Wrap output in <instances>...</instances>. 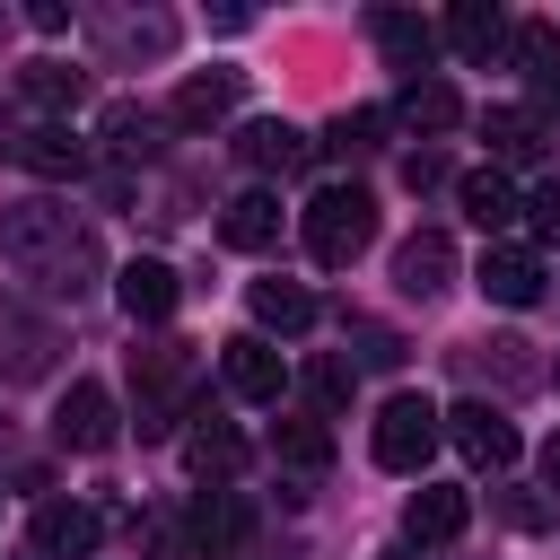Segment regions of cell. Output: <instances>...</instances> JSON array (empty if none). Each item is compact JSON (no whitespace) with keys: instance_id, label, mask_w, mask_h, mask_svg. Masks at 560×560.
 <instances>
[{"instance_id":"cell-1","label":"cell","mask_w":560,"mask_h":560,"mask_svg":"<svg viewBox=\"0 0 560 560\" xmlns=\"http://www.w3.org/2000/svg\"><path fill=\"white\" fill-rule=\"evenodd\" d=\"M0 262H9V271H26V280H44L52 298H79V289L105 271L96 236H88L61 201H44V192L0 210Z\"/></svg>"},{"instance_id":"cell-2","label":"cell","mask_w":560,"mask_h":560,"mask_svg":"<svg viewBox=\"0 0 560 560\" xmlns=\"http://www.w3.org/2000/svg\"><path fill=\"white\" fill-rule=\"evenodd\" d=\"M192 394H201L192 341L149 332V341L131 350V429H140V438H175V429L192 420Z\"/></svg>"},{"instance_id":"cell-3","label":"cell","mask_w":560,"mask_h":560,"mask_svg":"<svg viewBox=\"0 0 560 560\" xmlns=\"http://www.w3.org/2000/svg\"><path fill=\"white\" fill-rule=\"evenodd\" d=\"M298 236H306V254H315L324 271H350V262L376 245V201H368L359 184H324V192L298 210Z\"/></svg>"},{"instance_id":"cell-4","label":"cell","mask_w":560,"mask_h":560,"mask_svg":"<svg viewBox=\"0 0 560 560\" xmlns=\"http://www.w3.org/2000/svg\"><path fill=\"white\" fill-rule=\"evenodd\" d=\"M438 438H446V420H438V402L429 394H385V411H376V429H368V455L385 464V472H429V455H438Z\"/></svg>"},{"instance_id":"cell-5","label":"cell","mask_w":560,"mask_h":560,"mask_svg":"<svg viewBox=\"0 0 560 560\" xmlns=\"http://www.w3.org/2000/svg\"><path fill=\"white\" fill-rule=\"evenodd\" d=\"M52 359H61V324L35 315L26 298H0V385H35L52 376Z\"/></svg>"},{"instance_id":"cell-6","label":"cell","mask_w":560,"mask_h":560,"mask_svg":"<svg viewBox=\"0 0 560 560\" xmlns=\"http://www.w3.org/2000/svg\"><path fill=\"white\" fill-rule=\"evenodd\" d=\"M0 158L26 166V175H44V184L88 175V140H79L70 122H0Z\"/></svg>"},{"instance_id":"cell-7","label":"cell","mask_w":560,"mask_h":560,"mask_svg":"<svg viewBox=\"0 0 560 560\" xmlns=\"http://www.w3.org/2000/svg\"><path fill=\"white\" fill-rule=\"evenodd\" d=\"M122 438V411H114V394L96 385V376H79L61 402H52V446H70V455H105Z\"/></svg>"},{"instance_id":"cell-8","label":"cell","mask_w":560,"mask_h":560,"mask_svg":"<svg viewBox=\"0 0 560 560\" xmlns=\"http://www.w3.org/2000/svg\"><path fill=\"white\" fill-rule=\"evenodd\" d=\"M438 420H446V438L464 446V464H481V472H508V464L525 455L516 420H508L499 402H481V394H472V402H455V411H438Z\"/></svg>"},{"instance_id":"cell-9","label":"cell","mask_w":560,"mask_h":560,"mask_svg":"<svg viewBox=\"0 0 560 560\" xmlns=\"http://www.w3.org/2000/svg\"><path fill=\"white\" fill-rule=\"evenodd\" d=\"M245 534H254V508H245L236 481H228V490H201V499L184 508V542H192V560H236Z\"/></svg>"},{"instance_id":"cell-10","label":"cell","mask_w":560,"mask_h":560,"mask_svg":"<svg viewBox=\"0 0 560 560\" xmlns=\"http://www.w3.org/2000/svg\"><path fill=\"white\" fill-rule=\"evenodd\" d=\"M219 376H228V394H236V402H280V394H289V368H280V350H271L262 332L219 341Z\"/></svg>"},{"instance_id":"cell-11","label":"cell","mask_w":560,"mask_h":560,"mask_svg":"<svg viewBox=\"0 0 560 560\" xmlns=\"http://www.w3.org/2000/svg\"><path fill=\"white\" fill-rule=\"evenodd\" d=\"M105 542V516L88 499H44L35 508V560H96Z\"/></svg>"},{"instance_id":"cell-12","label":"cell","mask_w":560,"mask_h":560,"mask_svg":"<svg viewBox=\"0 0 560 560\" xmlns=\"http://www.w3.org/2000/svg\"><path fill=\"white\" fill-rule=\"evenodd\" d=\"M455 368H464L472 385H499V394H525V385L542 376V368H534V341H516V332H481V341H464Z\"/></svg>"},{"instance_id":"cell-13","label":"cell","mask_w":560,"mask_h":560,"mask_svg":"<svg viewBox=\"0 0 560 560\" xmlns=\"http://www.w3.org/2000/svg\"><path fill=\"white\" fill-rule=\"evenodd\" d=\"M394 289H402V298H420V306H429V298H446V289H455V245H446L438 228L402 236V245H394Z\"/></svg>"},{"instance_id":"cell-14","label":"cell","mask_w":560,"mask_h":560,"mask_svg":"<svg viewBox=\"0 0 560 560\" xmlns=\"http://www.w3.org/2000/svg\"><path fill=\"white\" fill-rule=\"evenodd\" d=\"M464 525H472V490H455V481H420V490H411V508H402V534H411L420 551L455 542Z\"/></svg>"},{"instance_id":"cell-15","label":"cell","mask_w":560,"mask_h":560,"mask_svg":"<svg viewBox=\"0 0 560 560\" xmlns=\"http://www.w3.org/2000/svg\"><path fill=\"white\" fill-rule=\"evenodd\" d=\"M508 35H516V26H508V9H499V0H455V9H446V26H438V44H446V52H464V61H499V52H508Z\"/></svg>"},{"instance_id":"cell-16","label":"cell","mask_w":560,"mask_h":560,"mask_svg":"<svg viewBox=\"0 0 560 560\" xmlns=\"http://www.w3.org/2000/svg\"><path fill=\"white\" fill-rule=\"evenodd\" d=\"M455 201H464V219H472L481 236L516 228V210H525V192H516L508 166H464V175H455Z\"/></svg>"},{"instance_id":"cell-17","label":"cell","mask_w":560,"mask_h":560,"mask_svg":"<svg viewBox=\"0 0 560 560\" xmlns=\"http://www.w3.org/2000/svg\"><path fill=\"white\" fill-rule=\"evenodd\" d=\"M472 289H481L490 306H534V298H542V254H534V245H490L481 271H472Z\"/></svg>"},{"instance_id":"cell-18","label":"cell","mask_w":560,"mask_h":560,"mask_svg":"<svg viewBox=\"0 0 560 560\" xmlns=\"http://www.w3.org/2000/svg\"><path fill=\"white\" fill-rule=\"evenodd\" d=\"M368 35H376V52H385L402 79H429V61H438V26H429V18H411V9H376Z\"/></svg>"},{"instance_id":"cell-19","label":"cell","mask_w":560,"mask_h":560,"mask_svg":"<svg viewBox=\"0 0 560 560\" xmlns=\"http://www.w3.org/2000/svg\"><path fill=\"white\" fill-rule=\"evenodd\" d=\"M236 70H192L184 88H175V105H166V131H219L228 122V105H236Z\"/></svg>"},{"instance_id":"cell-20","label":"cell","mask_w":560,"mask_h":560,"mask_svg":"<svg viewBox=\"0 0 560 560\" xmlns=\"http://www.w3.org/2000/svg\"><path fill=\"white\" fill-rule=\"evenodd\" d=\"M481 140H490V166H534L551 149V131H542L534 105H481Z\"/></svg>"},{"instance_id":"cell-21","label":"cell","mask_w":560,"mask_h":560,"mask_svg":"<svg viewBox=\"0 0 560 560\" xmlns=\"http://www.w3.org/2000/svg\"><path fill=\"white\" fill-rule=\"evenodd\" d=\"M236 158H245L254 175H298V166L315 158V140H306L298 122H280V114H262V122H245V131H236Z\"/></svg>"},{"instance_id":"cell-22","label":"cell","mask_w":560,"mask_h":560,"mask_svg":"<svg viewBox=\"0 0 560 560\" xmlns=\"http://www.w3.org/2000/svg\"><path fill=\"white\" fill-rule=\"evenodd\" d=\"M114 298H122L131 324H166L184 306V280H175V262H122L114 271Z\"/></svg>"},{"instance_id":"cell-23","label":"cell","mask_w":560,"mask_h":560,"mask_svg":"<svg viewBox=\"0 0 560 560\" xmlns=\"http://www.w3.org/2000/svg\"><path fill=\"white\" fill-rule=\"evenodd\" d=\"M245 455H254V446H245L228 420H201V411H192V429H184V464H192V481L228 490V481L245 472Z\"/></svg>"},{"instance_id":"cell-24","label":"cell","mask_w":560,"mask_h":560,"mask_svg":"<svg viewBox=\"0 0 560 560\" xmlns=\"http://www.w3.org/2000/svg\"><path fill=\"white\" fill-rule=\"evenodd\" d=\"M508 52H516V70H525V88H534V105H560V26H542V18H525V26L508 35Z\"/></svg>"},{"instance_id":"cell-25","label":"cell","mask_w":560,"mask_h":560,"mask_svg":"<svg viewBox=\"0 0 560 560\" xmlns=\"http://www.w3.org/2000/svg\"><path fill=\"white\" fill-rule=\"evenodd\" d=\"M394 122H402V131H455V122H464V96H455L438 70H429V79H402Z\"/></svg>"},{"instance_id":"cell-26","label":"cell","mask_w":560,"mask_h":560,"mask_svg":"<svg viewBox=\"0 0 560 560\" xmlns=\"http://www.w3.org/2000/svg\"><path fill=\"white\" fill-rule=\"evenodd\" d=\"M158 131H166V114H149V105H105V122H96V140H105V158L114 166H131V158H158Z\"/></svg>"},{"instance_id":"cell-27","label":"cell","mask_w":560,"mask_h":560,"mask_svg":"<svg viewBox=\"0 0 560 560\" xmlns=\"http://www.w3.org/2000/svg\"><path fill=\"white\" fill-rule=\"evenodd\" d=\"M219 236H228L236 254H271V245H280V192H262V184L236 192L228 219H219Z\"/></svg>"},{"instance_id":"cell-28","label":"cell","mask_w":560,"mask_h":560,"mask_svg":"<svg viewBox=\"0 0 560 560\" xmlns=\"http://www.w3.org/2000/svg\"><path fill=\"white\" fill-rule=\"evenodd\" d=\"M245 306H254L262 341H271V332H306V324H315V289H306V280H254V289H245Z\"/></svg>"},{"instance_id":"cell-29","label":"cell","mask_w":560,"mask_h":560,"mask_svg":"<svg viewBox=\"0 0 560 560\" xmlns=\"http://www.w3.org/2000/svg\"><path fill=\"white\" fill-rule=\"evenodd\" d=\"M271 455H280L289 472H324V464H332V429H324L315 411H289V420L271 429Z\"/></svg>"},{"instance_id":"cell-30","label":"cell","mask_w":560,"mask_h":560,"mask_svg":"<svg viewBox=\"0 0 560 560\" xmlns=\"http://www.w3.org/2000/svg\"><path fill=\"white\" fill-rule=\"evenodd\" d=\"M18 88H26V105H35V114H70V105L88 96V70H70V61H26V70H18Z\"/></svg>"},{"instance_id":"cell-31","label":"cell","mask_w":560,"mask_h":560,"mask_svg":"<svg viewBox=\"0 0 560 560\" xmlns=\"http://www.w3.org/2000/svg\"><path fill=\"white\" fill-rule=\"evenodd\" d=\"M96 35H105V52H166L175 44V18L166 9H140V18H96Z\"/></svg>"},{"instance_id":"cell-32","label":"cell","mask_w":560,"mask_h":560,"mask_svg":"<svg viewBox=\"0 0 560 560\" xmlns=\"http://www.w3.org/2000/svg\"><path fill=\"white\" fill-rule=\"evenodd\" d=\"M131 560H192V542H184V516H166V508L131 516Z\"/></svg>"},{"instance_id":"cell-33","label":"cell","mask_w":560,"mask_h":560,"mask_svg":"<svg viewBox=\"0 0 560 560\" xmlns=\"http://www.w3.org/2000/svg\"><path fill=\"white\" fill-rule=\"evenodd\" d=\"M385 122H394L385 105H359V114H341V122L324 131V149H332V158H368V149L385 140Z\"/></svg>"},{"instance_id":"cell-34","label":"cell","mask_w":560,"mask_h":560,"mask_svg":"<svg viewBox=\"0 0 560 560\" xmlns=\"http://www.w3.org/2000/svg\"><path fill=\"white\" fill-rule=\"evenodd\" d=\"M350 385H359V368H350V359H315V368H306V402H315V420H324V411H341V402H350Z\"/></svg>"},{"instance_id":"cell-35","label":"cell","mask_w":560,"mask_h":560,"mask_svg":"<svg viewBox=\"0 0 560 560\" xmlns=\"http://www.w3.org/2000/svg\"><path fill=\"white\" fill-rule=\"evenodd\" d=\"M516 219H525V228H534V254H542V245H560V184H534V192H525V210H516Z\"/></svg>"},{"instance_id":"cell-36","label":"cell","mask_w":560,"mask_h":560,"mask_svg":"<svg viewBox=\"0 0 560 560\" xmlns=\"http://www.w3.org/2000/svg\"><path fill=\"white\" fill-rule=\"evenodd\" d=\"M350 350H359V368H402V341L385 324H350Z\"/></svg>"},{"instance_id":"cell-37","label":"cell","mask_w":560,"mask_h":560,"mask_svg":"<svg viewBox=\"0 0 560 560\" xmlns=\"http://www.w3.org/2000/svg\"><path fill=\"white\" fill-rule=\"evenodd\" d=\"M499 516H508L516 534H542V525H551V499H534V490H499Z\"/></svg>"},{"instance_id":"cell-38","label":"cell","mask_w":560,"mask_h":560,"mask_svg":"<svg viewBox=\"0 0 560 560\" xmlns=\"http://www.w3.org/2000/svg\"><path fill=\"white\" fill-rule=\"evenodd\" d=\"M446 175H455V166H446V158H438V149H429V140H420V149H411V158H402V184H411V192H438V184H446Z\"/></svg>"},{"instance_id":"cell-39","label":"cell","mask_w":560,"mask_h":560,"mask_svg":"<svg viewBox=\"0 0 560 560\" xmlns=\"http://www.w3.org/2000/svg\"><path fill=\"white\" fill-rule=\"evenodd\" d=\"M542 490H551V508H560V429H551V446H542Z\"/></svg>"},{"instance_id":"cell-40","label":"cell","mask_w":560,"mask_h":560,"mask_svg":"<svg viewBox=\"0 0 560 560\" xmlns=\"http://www.w3.org/2000/svg\"><path fill=\"white\" fill-rule=\"evenodd\" d=\"M0 446H9V420H0Z\"/></svg>"}]
</instances>
